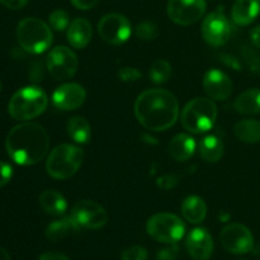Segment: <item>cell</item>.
Returning <instances> with one entry per match:
<instances>
[{"instance_id":"obj_31","label":"cell","mask_w":260,"mask_h":260,"mask_svg":"<svg viewBox=\"0 0 260 260\" xmlns=\"http://www.w3.org/2000/svg\"><path fill=\"white\" fill-rule=\"evenodd\" d=\"M142 76L141 71L137 70L136 68H122L118 70V78L124 83H132V81L139 80Z\"/></svg>"},{"instance_id":"obj_20","label":"cell","mask_w":260,"mask_h":260,"mask_svg":"<svg viewBox=\"0 0 260 260\" xmlns=\"http://www.w3.org/2000/svg\"><path fill=\"white\" fill-rule=\"evenodd\" d=\"M81 230L83 229L76 223V221L71 217V215H69L66 217L51 222L46 229V238L50 241L56 243V241L62 240L71 234L79 233Z\"/></svg>"},{"instance_id":"obj_30","label":"cell","mask_w":260,"mask_h":260,"mask_svg":"<svg viewBox=\"0 0 260 260\" xmlns=\"http://www.w3.org/2000/svg\"><path fill=\"white\" fill-rule=\"evenodd\" d=\"M122 260H146L147 259V250L142 246L135 245L131 248H127L123 250L121 255Z\"/></svg>"},{"instance_id":"obj_3","label":"cell","mask_w":260,"mask_h":260,"mask_svg":"<svg viewBox=\"0 0 260 260\" xmlns=\"http://www.w3.org/2000/svg\"><path fill=\"white\" fill-rule=\"evenodd\" d=\"M48 104L47 94L38 86H25L13 94L8 112L15 121L27 122L41 116Z\"/></svg>"},{"instance_id":"obj_4","label":"cell","mask_w":260,"mask_h":260,"mask_svg":"<svg viewBox=\"0 0 260 260\" xmlns=\"http://www.w3.org/2000/svg\"><path fill=\"white\" fill-rule=\"evenodd\" d=\"M217 119V107L213 99L194 98L185 104L180 114L182 126L192 134L210 131Z\"/></svg>"},{"instance_id":"obj_34","label":"cell","mask_w":260,"mask_h":260,"mask_svg":"<svg viewBox=\"0 0 260 260\" xmlns=\"http://www.w3.org/2000/svg\"><path fill=\"white\" fill-rule=\"evenodd\" d=\"M13 177V168L8 162L0 161V188L7 185Z\"/></svg>"},{"instance_id":"obj_27","label":"cell","mask_w":260,"mask_h":260,"mask_svg":"<svg viewBox=\"0 0 260 260\" xmlns=\"http://www.w3.org/2000/svg\"><path fill=\"white\" fill-rule=\"evenodd\" d=\"M172 65L167 60H155L150 66V79L155 84H164L172 78Z\"/></svg>"},{"instance_id":"obj_33","label":"cell","mask_w":260,"mask_h":260,"mask_svg":"<svg viewBox=\"0 0 260 260\" xmlns=\"http://www.w3.org/2000/svg\"><path fill=\"white\" fill-rule=\"evenodd\" d=\"M178 184V178L173 174H165L157 179V187L164 190H170Z\"/></svg>"},{"instance_id":"obj_8","label":"cell","mask_w":260,"mask_h":260,"mask_svg":"<svg viewBox=\"0 0 260 260\" xmlns=\"http://www.w3.org/2000/svg\"><path fill=\"white\" fill-rule=\"evenodd\" d=\"M46 65L53 79L62 81L75 75L79 68V60L73 50L65 46H57L47 55Z\"/></svg>"},{"instance_id":"obj_28","label":"cell","mask_w":260,"mask_h":260,"mask_svg":"<svg viewBox=\"0 0 260 260\" xmlns=\"http://www.w3.org/2000/svg\"><path fill=\"white\" fill-rule=\"evenodd\" d=\"M136 36L142 41H152L159 35V27L154 22H141L136 27Z\"/></svg>"},{"instance_id":"obj_17","label":"cell","mask_w":260,"mask_h":260,"mask_svg":"<svg viewBox=\"0 0 260 260\" xmlns=\"http://www.w3.org/2000/svg\"><path fill=\"white\" fill-rule=\"evenodd\" d=\"M66 35H68L69 43L76 50H81L90 42L93 29L89 20H86L85 18H76L70 23Z\"/></svg>"},{"instance_id":"obj_6","label":"cell","mask_w":260,"mask_h":260,"mask_svg":"<svg viewBox=\"0 0 260 260\" xmlns=\"http://www.w3.org/2000/svg\"><path fill=\"white\" fill-rule=\"evenodd\" d=\"M84 160V151L80 147L70 144L56 146L50 152L46 161V170L53 179L65 180L73 177Z\"/></svg>"},{"instance_id":"obj_26","label":"cell","mask_w":260,"mask_h":260,"mask_svg":"<svg viewBox=\"0 0 260 260\" xmlns=\"http://www.w3.org/2000/svg\"><path fill=\"white\" fill-rule=\"evenodd\" d=\"M68 134L76 144H88L91 137L90 123L84 117H73L68 123Z\"/></svg>"},{"instance_id":"obj_29","label":"cell","mask_w":260,"mask_h":260,"mask_svg":"<svg viewBox=\"0 0 260 260\" xmlns=\"http://www.w3.org/2000/svg\"><path fill=\"white\" fill-rule=\"evenodd\" d=\"M48 22L55 30H65L70 25V18L65 10L56 9L50 14Z\"/></svg>"},{"instance_id":"obj_9","label":"cell","mask_w":260,"mask_h":260,"mask_svg":"<svg viewBox=\"0 0 260 260\" xmlns=\"http://www.w3.org/2000/svg\"><path fill=\"white\" fill-rule=\"evenodd\" d=\"M131 32L132 28L129 20L118 13L106 14L98 23L99 36L109 45H122L128 40Z\"/></svg>"},{"instance_id":"obj_10","label":"cell","mask_w":260,"mask_h":260,"mask_svg":"<svg viewBox=\"0 0 260 260\" xmlns=\"http://www.w3.org/2000/svg\"><path fill=\"white\" fill-rule=\"evenodd\" d=\"M201 32L208 45L212 47H220L229 42L233 28H231L230 20L226 18L222 10L218 9L210 13L205 18Z\"/></svg>"},{"instance_id":"obj_35","label":"cell","mask_w":260,"mask_h":260,"mask_svg":"<svg viewBox=\"0 0 260 260\" xmlns=\"http://www.w3.org/2000/svg\"><path fill=\"white\" fill-rule=\"evenodd\" d=\"M75 8L80 10H88L95 7L99 3V0H70Z\"/></svg>"},{"instance_id":"obj_23","label":"cell","mask_w":260,"mask_h":260,"mask_svg":"<svg viewBox=\"0 0 260 260\" xmlns=\"http://www.w3.org/2000/svg\"><path fill=\"white\" fill-rule=\"evenodd\" d=\"M40 206L43 212L50 216H60L68 208V202L61 193L56 190L47 189L41 193Z\"/></svg>"},{"instance_id":"obj_32","label":"cell","mask_w":260,"mask_h":260,"mask_svg":"<svg viewBox=\"0 0 260 260\" xmlns=\"http://www.w3.org/2000/svg\"><path fill=\"white\" fill-rule=\"evenodd\" d=\"M178 253H179V248H178L175 244H170V246H168V248L159 250L156 259L157 260H177Z\"/></svg>"},{"instance_id":"obj_13","label":"cell","mask_w":260,"mask_h":260,"mask_svg":"<svg viewBox=\"0 0 260 260\" xmlns=\"http://www.w3.org/2000/svg\"><path fill=\"white\" fill-rule=\"evenodd\" d=\"M168 15L179 25H192L197 23L206 13L205 0H169Z\"/></svg>"},{"instance_id":"obj_2","label":"cell","mask_w":260,"mask_h":260,"mask_svg":"<svg viewBox=\"0 0 260 260\" xmlns=\"http://www.w3.org/2000/svg\"><path fill=\"white\" fill-rule=\"evenodd\" d=\"M50 147V137L41 124L23 122L13 127L5 140L10 159L18 165L29 167L45 159Z\"/></svg>"},{"instance_id":"obj_21","label":"cell","mask_w":260,"mask_h":260,"mask_svg":"<svg viewBox=\"0 0 260 260\" xmlns=\"http://www.w3.org/2000/svg\"><path fill=\"white\" fill-rule=\"evenodd\" d=\"M182 215L188 222L198 225L206 218L207 206L198 196H189L182 203Z\"/></svg>"},{"instance_id":"obj_11","label":"cell","mask_w":260,"mask_h":260,"mask_svg":"<svg viewBox=\"0 0 260 260\" xmlns=\"http://www.w3.org/2000/svg\"><path fill=\"white\" fill-rule=\"evenodd\" d=\"M70 215L81 229L98 230L108 222V213L103 206L91 200H83L76 203Z\"/></svg>"},{"instance_id":"obj_42","label":"cell","mask_w":260,"mask_h":260,"mask_svg":"<svg viewBox=\"0 0 260 260\" xmlns=\"http://www.w3.org/2000/svg\"><path fill=\"white\" fill-rule=\"evenodd\" d=\"M238 260H244V259H238Z\"/></svg>"},{"instance_id":"obj_12","label":"cell","mask_w":260,"mask_h":260,"mask_svg":"<svg viewBox=\"0 0 260 260\" xmlns=\"http://www.w3.org/2000/svg\"><path fill=\"white\" fill-rule=\"evenodd\" d=\"M223 248L233 254H248L254 248V236L246 226L241 223H229L220 234Z\"/></svg>"},{"instance_id":"obj_37","label":"cell","mask_w":260,"mask_h":260,"mask_svg":"<svg viewBox=\"0 0 260 260\" xmlns=\"http://www.w3.org/2000/svg\"><path fill=\"white\" fill-rule=\"evenodd\" d=\"M38 260H70L65 254L58 253V251H46L41 254Z\"/></svg>"},{"instance_id":"obj_7","label":"cell","mask_w":260,"mask_h":260,"mask_svg":"<svg viewBox=\"0 0 260 260\" xmlns=\"http://www.w3.org/2000/svg\"><path fill=\"white\" fill-rule=\"evenodd\" d=\"M147 234L154 240L164 244H177L185 234V225L173 213H156L149 218L146 225Z\"/></svg>"},{"instance_id":"obj_14","label":"cell","mask_w":260,"mask_h":260,"mask_svg":"<svg viewBox=\"0 0 260 260\" xmlns=\"http://www.w3.org/2000/svg\"><path fill=\"white\" fill-rule=\"evenodd\" d=\"M85 99V89L76 83L62 84L52 94L53 106L61 111H74L83 106Z\"/></svg>"},{"instance_id":"obj_38","label":"cell","mask_w":260,"mask_h":260,"mask_svg":"<svg viewBox=\"0 0 260 260\" xmlns=\"http://www.w3.org/2000/svg\"><path fill=\"white\" fill-rule=\"evenodd\" d=\"M250 40L256 48H260V25L251 29Z\"/></svg>"},{"instance_id":"obj_40","label":"cell","mask_w":260,"mask_h":260,"mask_svg":"<svg viewBox=\"0 0 260 260\" xmlns=\"http://www.w3.org/2000/svg\"><path fill=\"white\" fill-rule=\"evenodd\" d=\"M0 260H10V255L4 248L0 246Z\"/></svg>"},{"instance_id":"obj_39","label":"cell","mask_w":260,"mask_h":260,"mask_svg":"<svg viewBox=\"0 0 260 260\" xmlns=\"http://www.w3.org/2000/svg\"><path fill=\"white\" fill-rule=\"evenodd\" d=\"M249 66H250V70L254 71V73L260 74V57H253L249 62Z\"/></svg>"},{"instance_id":"obj_5","label":"cell","mask_w":260,"mask_h":260,"mask_svg":"<svg viewBox=\"0 0 260 260\" xmlns=\"http://www.w3.org/2000/svg\"><path fill=\"white\" fill-rule=\"evenodd\" d=\"M17 40L25 52L38 55L47 51L52 45V30L43 20L28 17L18 24Z\"/></svg>"},{"instance_id":"obj_19","label":"cell","mask_w":260,"mask_h":260,"mask_svg":"<svg viewBox=\"0 0 260 260\" xmlns=\"http://www.w3.org/2000/svg\"><path fill=\"white\" fill-rule=\"evenodd\" d=\"M197 144L194 139L187 134H179L173 137L168 146L170 157L175 161H187L194 155Z\"/></svg>"},{"instance_id":"obj_15","label":"cell","mask_w":260,"mask_h":260,"mask_svg":"<svg viewBox=\"0 0 260 260\" xmlns=\"http://www.w3.org/2000/svg\"><path fill=\"white\" fill-rule=\"evenodd\" d=\"M203 89L213 101H226L233 94V81L223 71L211 69L203 78Z\"/></svg>"},{"instance_id":"obj_18","label":"cell","mask_w":260,"mask_h":260,"mask_svg":"<svg viewBox=\"0 0 260 260\" xmlns=\"http://www.w3.org/2000/svg\"><path fill=\"white\" fill-rule=\"evenodd\" d=\"M260 13V0H235L231 9V17L235 24L249 25Z\"/></svg>"},{"instance_id":"obj_22","label":"cell","mask_w":260,"mask_h":260,"mask_svg":"<svg viewBox=\"0 0 260 260\" xmlns=\"http://www.w3.org/2000/svg\"><path fill=\"white\" fill-rule=\"evenodd\" d=\"M234 108L238 113L246 116L260 113V89L254 88L243 91L234 102Z\"/></svg>"},{"instance_id":"obj_1","label":"cell","mask_w":260,"mask_h":260,"mask_svg":"<svg viewBox=\"0 0 260 260\" xmlns=\"http://www.w3.org/2000/svg\"><path fill=\"white\" fill-rule=\"evenodd\" d=\"M135 116L146 129L167 131L179 117V102L169 90L147 89L135 102Z\"/></svg>"},{"instance_id":"obj_25","label":"cell","mask_w":260,"mask_h":260,"mask_svg":"<svg viewBox=\"0 0 260 260\" xmlns=\"http://www.w3.org/2000/svg\"><path fill=\"white\" fill-rule=\"evenodd\" d=\"M234 134L245 144L260 142V121L258 119H243L234 127Z\"/></svg>"},{"instance_id":"obj_24","label":"cell","mask_w":260,"mask_h":260,"mask_svg":"<svg viewBox=\"0 0 260 260\" xmlns=\"http://www.w3.org/2000/svg\"><path fill=\"white\" fill-rule=\"evenodd\" d=\"M223 142L220 137L215 135H210L201 140L200 154L202 159L207 162H217L223 156Z\"/></svg>"},{"instance_id":"obj_16","label":"cell","mask_w":260,"mask_h":260,"mask_svg":"<svg viewBox=\"0 0 260 260\" xmlns=\"http://www.w3.org/2000/svg\"><path fill=\"white\" fill-rule=\"evenodd\" d=\"M185 248L194 260H208L213 253V239L206 229L197 228L188 235Z\"/></svg>"},{"instance_id":"obj_36","label":"cell","mask_w":260,"mask_h":260,"mask_svg":"<svg viewBox=\"0 0 260 260\" xmlns=\"http://www.w3.org/2000/svg\"><path fill=\"white\" fill-rule=\"evenodd\" d=\"M0 3L8 9L19 10L27 5L28 0H0Z\"/></svg>"},{"instance_id":"obj_41","label":"cell","mask_w":260,"mask_h":260,"mask_svg":"<svg viewBox=\"0 0 260 260\" xmlns=\"http://www.w3.org/2000/svg\"><path fill=\"white\" fill-rule=\"evenodd\" d=\"M0 90H2V83H0Z\"/></svg>"}]
</instances>
